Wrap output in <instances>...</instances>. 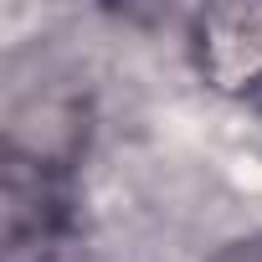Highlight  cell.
Wrapping results in <instances>:
<instances>
[{
	"label": "cell",
	"mask_w": 262,
	"mask_h": 262,
	"mask_svg": "<svg viewBox=\"0 0 262 262\" xmlns=\"http://www.w3.org/2000/svg\"><path fill=\"white\" fill-rule=\"evenodd\" d=\"M62 190L47 160L11 155L6 165V262H47L62 231Z\"/></svg>",
	"instance_id": "cell-1"
},
{
	"label": "cell",
	"mask_w": 262,
	"mask_h": 262,
	"mask_svg": "<svg viewBox=\"0 0 262 262\" xmlns=\"http://www.w3.org/2000/svg\"><path fill=\"white\" fill-rule=\"evenodd\" d=\"M201 67L216 88H252L262 77V6L201 16Z\"/></svg>",
	"instance_id": "cell-2"
},
{
	"label": "cell",
	"mask_w": 262,
	"mask_h": 262,
	"mask_svg": "<svg viewBox=\"0 0 262 262\" xmlns=\"http://www.w3.org/2000/svg\"><path fill=\"white\" fill-rule=\"evenodd\" d=\"M211 262H262V236H247V242H231L221 247Z\"/></svg>",
	"instance_id": "cell-3"
}]
</instances>
